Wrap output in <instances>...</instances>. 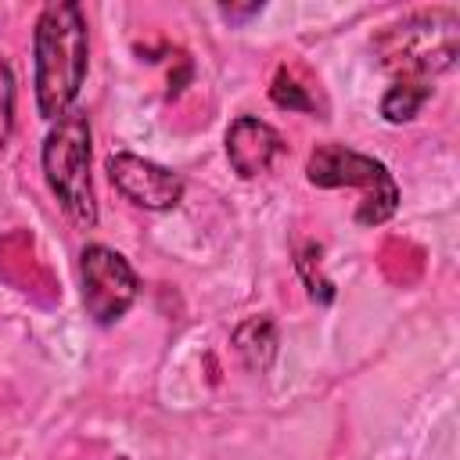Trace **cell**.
I'll use <instances>...</instances> for the list:
<instances>
[{
	"label": "cell",
	"mask_w": 460,
	"mask_h": 460,
	"mask_svg": "<svg viewBox=\"0 0 460 460\" xmlns=\"http://www.w3.org/2000/svg\"><path fill=\"white\" fill-rule=\"evenodd\" d=\"M270 101H273L277 108H288V111H316V101H313L309 86H302L298 75H295L288 65L277 68V75H273V83H270Z\"/></svg>",
	"instance_id": "obj_10"
},
{
	"label": "cell",
	"mask_w": 460,
	"mask_h": 460,
	"mask_svg": "<svg viewBox=\"0 0 460 460\" xmlns=\"http://www.w3.org/2000/svg\"><path fill=\"white\" fill-rule=\"evenodd\" d=\"M40 165H43V180L50 194L58 198L61 212L79 230H93L97 198H93V180H90V122L83 108L65 111L50 126L40 147Z\"/></svg>",
	"instance_id": "obj_3"
},
{
	"label": "cell",
	"mask_w": 460,
	"mask_h": 460,
	"mask_svg": "<svg viewBox=\"0 0 460 460\" xmlns=\"http://www.w3.org/2000/svg\"><path fill=\"white\" fill-rule=\"evenodd\" d=\"M79 295H83L86 316L93 323H101V327H111L137 302L140 277L129 266V259L119 255L115 248L86 244L79 252Z\"/></svg>",
	"instance_id": "obj_5"
},
{
	"label": "cell",
	"mask_w": 460,
	"mask_h": 460,
	"mask_svg": "<svg viewBox=\"0 0 460 460\" xmlns=\"http://www.w3.org/2000/svg\"><path fill=\"white\" fill-rule=\"evenodd\" d=\"M32 61L36 108L47 122H58L65 111L75 108L90 65V29L79 4L54 0L40 11L32 29Z\"/></svg>",
	"instance_id": "obj_1"
},
{
	"label": "cell",
	"mask_w": 460,
	"mask_h": 460,
	"mask_svg": "<svg viewBox=\"0 0 460 460\" xmlns=\"http://www.w3.org/2000/svg\"><path fill=\"white\" fill-rule=\"evenodd\" d=\"M305 176L313 187H359L363 198L356 205V223L359 226H381L395 216L399 208V183L388 172L385 162L352 151L345 144H316L309 162H305Z\"/></svg>",
	"instance_id": "obj_4"
},
{
	"label": "cell",
	"mask_w": 460,
	"mask_h": 460,
	"mask_svg": "<svg viewBox=\"0 0 460 460\" xmlns=\"http://www.w3.org/2000/svg\"><path fill=\"white\" fill-rule=\"evenodd\" d=\"M226 18H248V14H259L262 4H248V7H219Z\"/></svg>",
	"instance_id": "obj_13"
},
{
	"label": "cell",
	"mask_w": 460,
	"mask_h": 460,
	"mask_svg": "<svg viewBox=\"0 0 460 460\" xmlns=\"http://www.w3.org/2000/svg\"><path fill=\"white\" fill-rule=\"evenodd\" d=\"M284 151H288V144H284L280 129H273L270 122H262L255 115H237L226 129V158L241 180H255V176L270 172L284 158Z\"/></svg>",
	"instance_id": "obj_7"
},
{
	"label": "cell",
	"mask_w": 460,
	"mask_h": 460,
	"mask_svg": "<svg viewBox=\"0 0 460 460\" xmlns=\"http://www.w3.org/2000/svg\"><path fill=\"white\" fill-rule=\"evenodd\" d=\"M316 255H320V244H305V248L298 252L295 266H298V273H302V280H305V288H309V298L331 302V298H334V284H331L327 277H320V266H316V273H313V259H316Z\"/></svg>",
	"instance_id": "obj_11"
},
{
	"label": "cell",
	"mask_w": 460,
	"mask_h": 460,
	"mask_svg": "<svg viewBox=\"0 0 460 460\" xmlns=\"http://www.w3.org/2000/svg\"><path fill=\"white\" fill-rule=\"evenodd\" d=\"M234 349L252 374H266L277 359V327L270 316H248L234 331Z\"/></svg>",
	"instance_id": "obj_8"
},
{
	"label": "cell",
	"mask_w": 460,
	"mask_h": 460,
	"mask_svg": "<svg viewBox=\"0 0 460 460\" xmlns=\"http://www.w3.org/2000/svg\"><path fill=\"white\" fill-rule=\"evenodd\" d=\"M108 180L111 187L133 201L137 208H147V212H169L183 201V176L151 162V158H140L133 151H115L108 158Z\"/></svg>",
	"instance_id": "obj_6"
},
{
	"label": "cell",
	"mask_w": 460,
	"mask_h": 460,
	"mask_svg": "<svg viewBox=\"0 0 460 460\" xmlns=\"http://www.w3.org/2000/svg\"><path fill=\"white\" fill-rule=\"evenodd\" d=\"M374 54L395 83H431V75L449 72L460 54V14L449 7L410 14L388 25L374 40Z\"/></svg>",
	"instance_id": "obj_2"
},
{
	"label": "cell",
	"mask_w": 460,
	"mask_h": 460,
	"mask_svg": "<svg viewBox=\"0 0 460 460\" xmlns=\"http://www.w3.org/2000/svg\"><path fill=\"white\" fill-rule=\"evenodd\" d=\"M11 129H14V72L0 58V151L7 147Z\"/></svg>",
	"instance_id": "obj_12"
},
{
	"label": "cell",
	"mask_w": 460,
	"mask_h": 460,
	"mask_svg": "<svg viewBox=\"0 0 460 460\" xmlns=\"http://www.w3.org/2000/svg\"><path fill=\"white\" fill-rule=\"evenodd\" d=\"M428 97H431V83H413V79L392 83L381 97V115H385V122L402 126V122L417 119V111L428 104Z\"/></svg>",
	"instance_id": "obj_9"
}]
</instances>
